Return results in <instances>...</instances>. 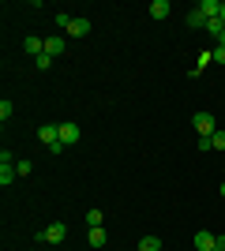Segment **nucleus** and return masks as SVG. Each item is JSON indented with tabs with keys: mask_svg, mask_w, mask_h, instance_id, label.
Wrapping results in <instances>:
<instances>
[{
	"mask_svg": "<svg viewBox=\"0 0 225 251\" xmlns=\"http://www.w3.org/2000/svg\"><path fill=\"white\" fill-rule=\"evenodd\" d=\"M86 244H90V248H105V244H109L105 229H90V232H86Z\"/></svg>",
	"mask_w": 225,
	"mask_h": 251,
	"instance_id": "nucleus-10",
	"label": "nucleus"
},
{
	"mask_svg": "<svg viewBox=\"0 0 225 251\" xmlns=\"http://www.w3.org/2000/svg\"><path fill=\"white\" fill-rule=\"evenodd\" d=\"M169 11H173V4L169 0H154V4H150V15H154V19H169Z\"/></svg>",
	"mask_w": 225,
	"mask_h": 251,
	"instance_id": "nucleus-9",
	"label": "nucleus"
},
{
	"mask_svg": "<svg viewBox=\"0 0 225 251\" xmlns=\"http://www.w3.org/2000/svg\"><path fill=\"white\" fill-rule=\"evenodd\" d=\"M210 147L222 154V150H225V131H214V135H210Z\"/></svg>",
	"mask_w": 225,
	"mask_h": 251,
	"instance_id": "nucleus-17",
	"label": "nucleus"
},
{
	"mask_svg": "<svg viewBox=\"0 0 225 251\" xmlns=\"http://www.w3.org/2000/svg\"><path fill=\"white\" fill-rule=\"evenodd\" d=\"M214 64H225V45H218V49H214Z\"/></svg>",
	"mask_w": 225,
	"mask_h": 251,
	"instance_id": "nucleus-21",
	"label": "nucleus"
},
{
	"mask_svg": "<svg viewBox=\"0 0 225 251\" xmlns=\"http://www.w3.org/2000/svg\"><path fill=\"white\" fill-rule=\"evenodd\" d=\"M101 221H105V214H101V210H86V225H90V229H101Z\"/></svg>",
	"mask_w": 225,
	"mask_h": 251,
	"instance_id": "nucleus-14",
	"label": "nucleus"
},
{
	"mask_svg": "<svg viewBox=\"0 0 225 251\" xmlns=\"http://www.w3.org/2000/svg\"><path fill=\"white\" fill-rule=\"evenodd\" d=\"M206 64H214V49H203V52H199V60H195V72H192V75H199Z\"/></svg>",
	"mask_w": 225,
	"mask_h": 251,
	"instance_id": "nucleus-13",
	"label": "nucleus"
},
{
	"mask_svg": "<svg viewBox=\"0 0 225 251\" xmlns=\"http://www.w3.org/2000/svg\"><path fill=\"white\" fill-rule=\"evenodd\" d=\"M195 11H199L206 23H210V19H222V4H218V0H199V4H195Z\"/></svg>",
	"mask_w": 225,
	"mask_h": 251,
	"instance_id": "nucleus-5",
	"label": "nucleus"
},
{
	"mask_svg": "<svg viewBox=\"0 0 225 251\" xmlns=\"http://www.w3.org/2000/svg\"><path fill=\"white\" fill-rule=\"evenodd\" d=\"M214 251H225V236H218V244H214Z\"/></svg>",
	"mask_w": 225,
	"mask_h": 251,
	"instance_id": "nucleus-22",
	"label": "nucleus"
},
{
	"mask_svg": "<svg viewBox=\"0 0 225 251\" xmlns=\"http://www.w3.org/2000/svg\"><path fill=\"white\" fill-rule=\"evenodd\" d=\"M38 68H42V72H45V68H53V56H49V52H42V56H38Z\"/></svg>",
	"mask_w": 225,
	"mask_h": 251,
	"instance_id": "nucleus-19",
	"label": "nucleus"
},
{
	"mask_svg": "<svg viewBox=\"0 0 225 251\" xmlns=\"http://www.w3.org/2000/svg\"><path fill=\"white\" fill-rule=\"evenodd\" d=\"M68 38H86L90 34V19H83V15H75V19H68Z\"/></svg>",
	"mask_w": 225,
	"mask_h": 251,
	"instance_id": "nucleus-4",
	"label": "nucleus"
},
{
	"mask_svg": "<svg viewBox=\"0 0 225 251\" xmlns=\"http://www.w3.org/2000/svg\"><path fill=\"white\" fill-rule=\"evenodd\" d=\"M214 244H218L214 232H206V229L195 232V251H214Z\"/></svg>",
	"mask_w": 225,
	"mask_h": 251,
	"instance_id": "nucleus-8",
	"label": "nucleus"
},
{
	"mask_svg": "<svg viewBox=\"0 0 225 251\" xmlns=\"http://www.w3.org/2000/svg\"><path fill=\"white\" fill-rule=\"evenodd\" d=\"M30 169H34L30 161H15V173H19V176H30Z\"/></svg>",
	"mask_w": 225,
	"mask_h": 251,
	"instance_id": "nucleus-18",
	"label": "nucleus"
},
{
	"mask_svg": "<svg viewBox=\"0 0 225 251\" xmlns=\"http://www.w3.org/2000/svg\"><path fill=\"white\" fill-rule=\"evenodd\" d=\"M15 176H19V173H15V161H11V154L4 150V154H0V184L8 188V184H11Z\"/></svg>",
	"mask_w": 225,
	"mask_h": 251,
	"instance_id": "nucleus-3",
	"label": "nucleus"
},
{
	"mask_svg": "<svg viewBox=\"0 0 225 251\" xmlns=\"http://www.w3.org/2000/svg\"><path fill=\"white\" fill-rule=\"evenodd\" d=\"M8 116H11V101L4 98V101H0V120H8Z\"/></svg>",
	"mask_w": 225,
	"mask_h": 251,
	"instance_id": "nucleus-20",
	"label": "nucleus"
},
{
	"mask_svg": "<svg viewBox=\"0 0 225 251\" xmlns=\"http://www.w3.org/2000/svg\"><path fill=\"white\" fill-rule=\"evenodd\" d=\"M79 135H83V127H79V124H72V120H68V124H60V143H64V147H75V143H79Z\"/></svg>",
	"mask_w": 225,
	"mask_h": 251,
	"instance_id": "nucleus-7",
	"label": "nucleus"
},
{
	"mask_svg": "<svg viewBox=\"0 0 225 251\" xmlns=\"http://www.w3.org/2000/svg\"><path fill=\"white\" fill-rule=\"evenodd\" d=\"M218 195H222V199H225V180H222V188H218Z\"/></svg>",
	"mask_w": 225,
	"mask_h": 251,
	"instance_id": "nucleus-23",
	"label": "nucleus"
},
{
	"mask_svg": "<svg viewBox=\"0 0 225 251\" xmlns=\"http://www.w3.org/2000/svg\"><path fill=\"white\" fill-rule=\"evenodd\" d=\"M38 139H42L45 147H56L60 143V124H42L38 127Z\"/></svg>",
	"mask_w": 225,
	"mask_h": 251,
	"instance_id": "nucleus-6",
	"label": "nucleus"
},
{
	"mask_svg": "<svg viewBox=\"0 0 225 251\" xmlns=\"http://www.w3.org/2000/svg\"><path fill=\"white\" fill-rule=\"evenodd\" d=\"M23 49L30 52V56H42V52H45V38H26V42H23Z\"/></svg>",
	"mask_w": 225,
	"mask_h": 251,
	"instance_id": "nucleus-12",
	"label": "nucleus"
},
{
	"mask_svg": "<svg viewBox=\"0 0 225 251\" xmlns=\"http://www.w3.org/2000/svg\"><path fill=\"white\" fill-rule=\"evenodd\" d=\"M188 26H192V30H203V26H206V19H203V15H199V11H188Z\"/></svg>",
	"mask_w": 225,
	"mask_h": 251,
	"instance_id": "nucleus-16",
	"label": "nucleus"
},
{
	"mask_svg": "<svg viewBox=\"0 0 225 251\" xmlns=\"http://www.w3.org/2000/svg\"><path fill=\"white\" fill-rule=\"evenodd\" d=\"M64 236H68V225H64V221H53V225H45V229L38 232V240H42V244H60Z\"/></svg>",
	"mask_w": 225,
	"mask_h": 251,
	"instance_id": "nucleus-2",
	"label": "nucleus"
},
{
	"mask_svg": "<svg viewBox=\"0 0 225 251\" xmlns=\"http://www.w3.org/2000/svg\"><path fill=\"white\" fill-rule=\"evenodd\" d=\"M64 38H45V52H49V56H53V60H56V56H60V52H64Z\"/></svg>",
	"mask_w": 225,
	"mask_h": 251,
	"instance_id": "nucleus-11",
	"label": "nucleus"
},
{
	"mask_svg": "<svg viewBox=\"0 0 225 251\" xmlns=\"http://www.w3.org/2000/svg\"><path fill=\"white\" fill-rule=\"evenodd\" d=\"M135 251H161V240H158V236H143Z\"/></svg>",
	"mask_w": 225,
	"mask_h": 251,
	"instance_id": "nucleus-15",
	"label": "nucleus"
},
{
	"mask_svg": "<svg viewBox=\"0 0 225 251\" xmlns=\"http://www.w3.org/2000/svg\"><path fill=\"white\" fill-rule=\"evenodd\" d=\"M192 127L199 131V139H210V135L218 131V120H214L210 113H195V116H192Z\"/></svg>",
	"mask_w": 225,
	"mask_h": 251,
	"instance_id": "nucleus-1",
	"label": "nucleus"
},
{
	"mask_svg": "<svg viewBox=\"0 0 225 251\" xmlns=\"http://www.w3.org/2000/svg\"><path fill=\"white\" fill-rule=\"evenodd\" d=\"M222 23H225V4H222Z\"/></svg>",
	"mask_w": 225,
	"mask_h": 251,
	"instance_id": "nucleus-24",
	"label": "nucleus"
}]
</instances>
